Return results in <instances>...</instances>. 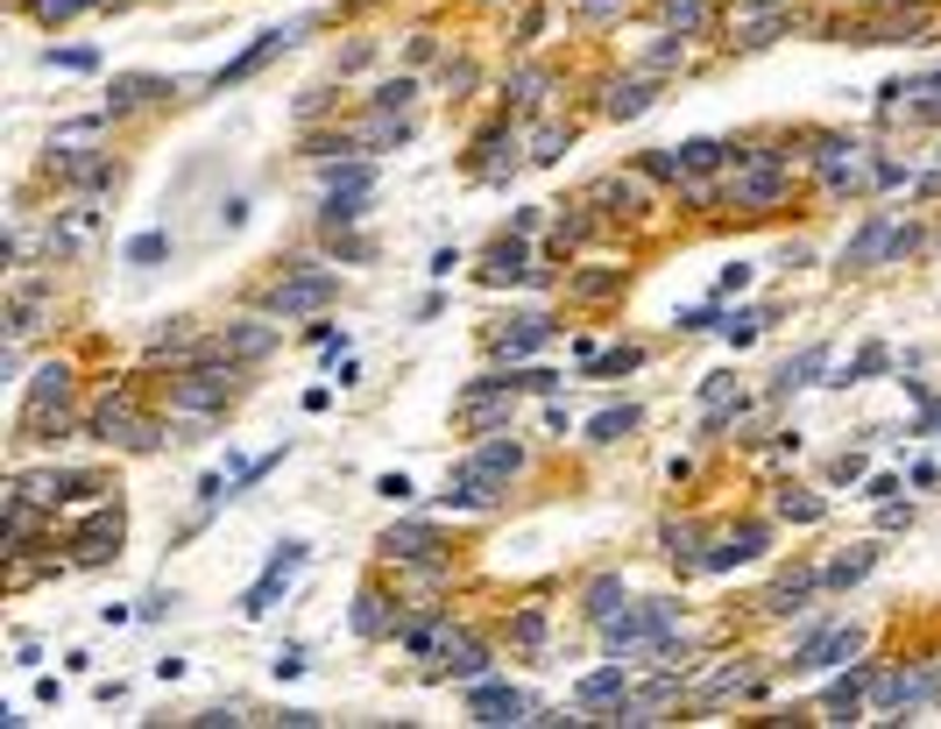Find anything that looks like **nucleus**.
<instances>
[{
  "label": "nucleus",
  "mask_w": 941,
  "mask_h": 729,
  "mask_svg": "<svg viewBox=\"0 0 941 729\" xmlns=\"http://www.w3.org/2000/svg\"><path fill=\"white\" fill-rule=\"evenodd\" d=\"M672 623H680V602H665V595H651V602H630L623 617L602 623V638L617 659H659V645L672 638Z\"/></svg>",
  "instance_id": "1"
},
{
  "label": "nucleus",
  "mask_w": 941,
  "mask_h": 729,
  "mask_svg": "<svg viewBox=\"0 0 941 729\" xmlns=\"http://www.w3.org/2000/svg\"><path fill=\"white\" fill-rule=\"evenodd\" d=\"M814 170H821V191H829V199H863V191L878 184L871 149L850 142V136H821L814 142Z\"/></svg>",
  "instance_id": "2"
},
{
  "label": "nucleus",
  "mask_w": 941,
  "mask_h": 729,
  "mask_svg": "<svg viewBox=\"0 0 941 729\" xmlns=\"http://www.w3.org/2000/svg\"><path fill=\"white\" fill-rule=\"evenodd\" d=\"M913 248H920V227H899L892 213H878L842 241V270H885V262H907Z\"/></svg>",
  "instance_id": "3"
},
{
  "label": "nucleus",
  "mask_w": 941,
  "mask_h": 729,
  "mask_svg": "<svg viewBox=\"0 0 941 729\" xmlns=\"http://www.w3.org/2000/svg\"><path fill=\"white\" fill-rule=\"evenodd\" d=\"M86 432L92 439H107V447H157V426L142 418V405H134V390H100L92 397V411H86Z\"/></svg>",
  "instance_id": "4"
},
{
  "label": "nucleus",
  "mask_w": 941,
  "mask_h": 729,
  "mask_svg": "<svg viewBox=\"0 0 941 729\" xmlns=\"http://www.w3.org/2000/svg\"><path fill=\"white\" fill-rule=\"evenodd\" d=\"M340 298V277H326V270H298L291 277H277L269 283V298H262V312L269 319H304V312H326V304Z\"/></svg>",
  "instance_id": "5"
},
{
  "label": "nucleus",
  "mask_w": 941,
  "mask_h": 729,
  "mask_svg": "<svg viewBox=\"0 0 941 729\" xmlns=\"http://www.w3.org/2000/svg\"><path fill=\"white\" fill-rule=\"evenodd\" d=\"M227 397H234V361H191L178 382V411H191V418L227 411Z\"/></svg>",
  "instance_id": "6"
},
{
  "label": "nucleus",
  "mask_w": 941,
  "mask_h": 729,
  "mask_svg": "<svg viewBox=\"0 0 941 729\" xmlns=\"http://www.w3.org/2000/svg\"><path fill=\"white\" fill-rule=\"evenodd\" d=\"M14 489L36 496L43 510H57V503H92L107 482L100 475H79V468H36V475H14Z\"/></svg>",
  "instance_id": "7"
},
{
  "label": "nucleus",
  "mask_w": 941,
  "mask_h": 729,
  "mask_svg": "<svg viewBox=\"0 0 941 729\" xmlns=\"http://www.w3.org/2000/svg\"><path fill=\"white\" fill-rule=\"evenodd\" d=\"M304 560H312V552H304L298 539H291V546H277V552H269V567H262V581H256V588H248V595H241V617H269V609H277V595H283V588H291V573H298Z\"/></svg>",
  "instance_id": "8"
},
{
  "label": "nucleus",
  "mask_w": 941,
  "mask_h": 729,
  "mask_svg": "<svg viewBox=\"0 0 941 729\" xmlns=\"http://www.w3.org/2000/svg\"><path fill=\"white\" fill-rule=\"evenodd\" d=\"M764 546H772V525H764V517H743L715 552H701V573H737V567H751Z\"/></svg>",
  "instance_id": "9"
},
{
  "label": "nucleus",
  "mask_w": 941,
  "mask_h": 729,
  "mask_svg": "<svg viewBox=\"0 0 941 729\" xmlns=\"http://www.w3.org/2000/svg\"><path fill=\"white\" fill-rule=\"evenodd\" d=\"M468 716H474V722H531V716H538V701L524 695V687L482 680V687H468Z\"/></svg>",
  "instance_id": "10"
},
{
  "label": "nucleus",
  "mask_w": 941,
  "mask_h": 729,
  "mask_svg": "<svg viewBox=\"0 0 941 729\" xmlns=\"http://www.w3.org/2000/svg\"><path fill=\"white\" fill-rule=\"evenodd\" d=\"M376 546H382V560H397V567H418V560H432V552H439V531L426 525V517H403V525H390V531H382Z\"/></svg>",
  "instance_id": "11"
},
{
  "label": "nucleus",
  "mask_w": 941,
  "mask_h": 729,
  "mask_svg": "<svg viewBox=\"0 0 941 729\" xmlns=\"http://www.w3.org/2000/svg\"><path fill=\"white\" fill-rule=\"evenodd\" d=\"M857 651H863V630H857V623H835V630H821V638L807 645L793 666H800V673H829V666H850Z\"/></svg>",
  "instance_id": "12"
},
{
  "label": "nucleus",
  "mask_w": 941,
  "mask_h": 729,
  "mask_svg": "<svg viewBox=\"0 0 941 729\" xmlns=\"http://www.w3.org/2000/svg\"><path fill=\"white\" fill-rule=\"evenodd\" d=\"M298 36H304V22H291V29H262V36H256V43H248V50L234 57V64H227V71H220V92H227V86H241V79H256V71L269 64V57H277V50H291V43H298Z\"/></svg>",
  "instance_id": "13"
},
{
  "label": "nucleus",
  "mask_w": 941,
  "mask_h": 729,
  "mask_svg": "<svg viewBox=\"0 0 941 729\" xmlns=\"http://www.w3.org/2000/svg\"><path fill=\"white\" fill-rule=\"evenodd\" d=\"M460 475H474V482H495V489H503L510 475H524V447H517V439H489V447H474L468 460H460Z\"/></svg>",
  "instance_id": "14"
},
{
  "label": "nucleus",
  "mask_w": 941,
  "mask_h": 729,
  "mask_svg": "<svg viewBox=\"0 0 941 729\" xmlns=\"http://www.w3.org/2000/svg\"><path fill=\"white\" fill-rule=\"evenodd\" d=\"M623 695H630V666L617 659V666H602V673H588L581 687H573V708H581V716H609Z\"/></svg>",
  "instance_id": "15"
},
{
  "label": "nucleus",
  "mask_w": 941,
  "mask_h": 729,
  "mask_svg": "<svg viewBox=\"0 0 941 729\" xmlns=\"http://www.w3.org/2000/svg\"><path fill=\"white\" fill-rule=\"evenodd\" d=\"M863 695H871V659H850V673H842L829 695H821V716H829V722H857Z\"/></svg>",
  "instance_id": "16"
},
{
  "label": "nucleus",
  "mask_w": 941,
  "mask_h": 729,
  "mask_svg": "<svg viewBox=\"0 0 941 729\" xmlns=\"http://www.w3.org/2000/svg\"><path fill=\"white\" fill-rule=\"evenodd\" d=\"M474 277H482L489 291H495V283H524V277H538V270H531V248H524V234H503V241L489 248V262H482Z\"/></svg>",
  "instance_id": "17"
},
{
  "label": "nucleus",
  "mask_w": 941,
  "mask_h": 729,
  "mask_svg": "<svg viewBox=\"0 0 941 729\" xmlns=\"http://www.w3.org/2000/svg\"><path fill=\"white\" fill-rule=\"evenodd\" d=\"M489 673V645H474V638H447V651H439V666H432V680H482Z\"/></svg>",
  "instance_id": "18"
},
{
  "label": "nucleus",
  "mask_w": 941,
  "mask_h": 729,
  "mask_svg": "<svg viewBox=\"0 0 941 729\" xmlns=\"http://www.w3.org/2000/svg\"><path fill=\"white\" fill-rule=\"evenodd\" d=\"M121 531H128V525H121V510H100V517H92V525L79 531V552H71V560H79V567L113 560V552H121Z\"/></svg>",
  "instance_id": "19"
},
{
  "label": "nucleus",
  "mask_w": 941,
  "mask_h": 729,
  "mask_svg": "<svg viewBox=\"0 0 941 729\" xmlns=\"http://www.w3.org/2000/svg\"><path fill=\"white\" fill-rule=\"evenodd\" d=\"M269 348H277V326H269V319H234L220 333V354L227 361H262Z\"/></svg>",
  "instance_id": "20"
},
{
  "label": "nucleus",
  "mask_w": 941,
  "mask_h": 729,
  "mask_svg": "<svg viewBox=\"0 0 941 729\" xmlns=\"http://www.w3.org/2000/svg\"><path fill=\"white\" fill-rule=\"evenodd\" d=\"M552 340V312H524L517 326H503V333H495V354L503 361H524L531 348H545Z\"/></svg>",
  "instance_id": "21"
},
{
  "label": "nucleus",
  "mask_w": 941,
  "mask_h": 729,
  "mask_svg": "<svg viewBox=\"0 0 941 729\" xmlns=\"http://www.w3.org/2000/svg\"><path fill=\"white\" fill-rule=\"evenodd\" d=\"M474 149H482V157H474V178H489V184H503V178H510V170H517V128H489V136H482V142H474Z\"/></svg>",
  "instance_id": "22"
},
{
  "label": "nucleus",
  "mask_w": 941,
  "mask_h": 729,
  "mask_svg": "<svg viewBox=\"0 0 941 729\" xmlns=\"http://www.w3.org/2000/svg\"><path fill=\"white\" fill-rule=\"evenodd\" d=\"M821 588H829V581H821L814 567H800V573H785V581H779L772 595H764V609H772V617H793V609H807Z\"/></svg>",
  "instance_id": "23"
},
{
  "label": "nucleus",
  "mask_w": 941,
  "mask_h": 729,
  "mask_svg": "<svg viewBox=\"0 0 941 729\" xmlns=\"http://www.w3.org/2000/svg\"><path fill=\"white\" fill-rule=\"evenodd\" d=\"M447 638H453V617H447V609L403 623V651H411V659H439V651H447Z\"/></svg>",
  "instance_id": "24"
},
{
  "label": "nucleus",
  "mask_w": 941,
  "mask_h": 729,
  "mask_svg": "<svg viewBox=\"0 0 941 729\" xmlns=\"http://www.w3.org/2000/svg\"><path fill=\"white\" fill-rule=\"evenodd\" d=\"M651 100H659V79H623V86H609L602 113H609V121H638Z\"/></svg>",
  "instance_id": "25"
},
{
  "label": "nucleus",
  "mask_w": 941,
  "mask_h": 729,
  "mask_svg": "<svg viewBox=\"0 0 941 729\" xmlns=\"http://www.w3.org/2000/svg\"><path fill=\"white\" fill-rule=\"evenodd\" d=\"M382 630H397V609L382 588H361L354 595V638H382Z\"/></svg>",
  "instance_id": "26"
},
{
  "label": "nucleus",
  "mask_w": 941,
  "mask_h": 729,
  "mask_svg": "<svg viewBox=\"0 0 941 729\" xmlns=\"http://www.w3.org/2000/svg\"><path fill=\"white\" fill-rule=\"evenodd\" d=\"M354 136H361V149H403V142H411V121H403V113H390V107H376Z\"/></svg>",
  "instance_id": "27"
},
{
  "label": "nucleus",
  "mask_w": 941,
  "mask_h": 729,
  "mask_svg": "<svg viewBox=\"0 0 941 729\" xmlns=\"http://www.w3.org/2000/svg\"><path fill=\"white\" fill-rule=\"evenodd\" d=\"M659 22L672 36H701L708 22H715V0H659Z\"/></svg>",
  "instance_id": "28"
},
{
  "label": "nucleus",
  "mask_w": 941,
  "mask_h": 729,
  "mask_svg": "<svg viewBox=\"0 0 941 729\" xmlns=\"http://www.w3.org/2000/svg\"><path fill=\"white\" fill-rule=\"evenodd\" d=\"M638 426H644V411H638V405H609V411H594L588 439H594V447H617V439H630Z\"/></svg>",
  "instance_id": "29"
},
{
  "label": "nucleus",
  "mask_w": 941,
  "mask_h": 729,
  "mask_svg": "<svg viewBox=\"0 0 941 729\" xmlns=\"http://www.w3.org/2000/svg\"><path fill=\"white\" fill-rule=\"evenodd\" d=\"M581 609H588V623H609V617H623V609H630V588L617 581V573H602V581H588V602Z\"/></svg>",
  "instance_id": "30"
},
{
  "label": "nucleus",
  "mask_w": 941,
  "mask_h": 729,
  "mask_svg": "<svg viewBox=\"0 0 941 729\" xmlns=\"http://www.w3.org/2000/svg\"><path fill=\"white\" fill-rule=\"evenodd\" d=\"M659 546H665L680 567H701V525H694V517H672V525H659Z\"/></svg>",
  "instance_id": "31"
},
{
  "label": "nucleus",
  "mask_w": 941,
  "mask_h": 729,
  "mask_svg": "<svg viewBox=\"0 0 941 729\" xmlns=\"http://www.w3.org/2000/svg\"><path fill=\"white\" fill-rule=\"evenodd\" d=\"M758 687H764V680H758V666H743V659H737V666H722L715 680H701V695H694V701H722V695H758Z\"/></svg>",
  "instance_id": "32"
},
{
  "label": "nucleus",
  "mask_w": 941,
  "mask_h": 729,
  "mask_svg": "<svg viewBox=\"0 0 941 729\" xmlns=\"http://www.w3.org/2000/svg\"><path fill=\"white\" fill-rule=\"evenodd\" d=\"M64 397H71V369H64V361H43V369H36V382H29V411L64 405Z\"/></svg>",
  "instance_id": "33"
},
{
  "label": "nucleus",
  "mask_w": 941,
  "mask_h": 729,
  "mask_svg": "<svg viewBox=\"0 0 941 729\" xmlns=\"http://www.w3.org/2000/svg\"><path fill=\"white\" fill-rule=\"evenodd\" d=\"M588 199H602V213H638L644 184L638 178H602V184H588Z\"/></svg>",
  "instance_id": "34"
},
{
  "label": "nucleus",
  "mask_w": 941,
  "mask_h": 729,
  "mask_svg": "<svg viewBox=\"0 0 941 729\" xmlns=\"http://www.w3.org/2000/svg\"><path fill=\"white\" fill-rule=\"evenodd\" d=\"M878 560H885V546H857V552H842V560L821 573V581H829V588H850V581H863V573H871Z\"/></svg>",
  "instance_id": "35"
},
{
  "label": "nucleus",
  "mask_w": 941,
  "mask_h": 729,
  "mask_svg": "<svg viewBox=\"0 0 941 729\" xmlns=\"http://www.w3.org/2000/svg\"><path fill=\"white\" fill-rule=\"evenodd\" d=\"M369 199H376V191H326L319 220H326V227H354L361 213H369Z\"/></svg>",
  "instance_id": "36"
},
{
  "label": "nucleus",
  "mask_w": 941,
  "mask_h": 729,
  "mask_svg": "<svg viewBox=\"0 0 941 729\" xmlns=\"http://www.w3.org/2000/svg\"><path fill=\"white\" fill-rule=\"evenodd\" d=\"M885 369H892V348H885V340H871V348H857V361L842 376H829V382H878Z\"/></svg>",
  "instance_id": "37"
},
{
  "label": "nucleus",
  "mask_w": 941,
  "mask_h": 729,
  "mask_svg": "<svg viewBox=\"0 0 941 729\" xmlns=\"http://www.w3.org/2000/svg\"><path fill=\"white\" fill-rule=\"evenodd\" d=\"M326 191H376V163H361V157L333 163V170H326Z\"/></svg>",
  "instance_id": "38"
},
{
  "label": "nucleus",
  "mask_w": 941,
  "mask_h": 729,
  "mask_svg": "<svg viewBox=\"0 0 941 729\" xmlns=\"http://www.w3.org/2000/svg\"><path fill=\"white\" fill-rule=\"evenodd\" d=\"M567 142H573V128H560V121L531 128V163H560V157H567Z\"/></svg>",
  "instance_id": "39"
},
{
  "label": "nucleus",
  "mask_w": 941,
  "mask_h": 729,
  "mask_svg": "<svg viewBox=\"0 0 941 729\" xmlns=\"http://www.w3.org/2000/svg\"><path fill=\"white\" fill-rule=\"evenodd\" d=\"M163 92H170L163 79H113V107L128 113V107H149V100H163Z\"/></svg>",
  "instance_id": "40"
},
{
  "label": "nucleus",
  "mask_w": 941,
  "mask_h": 729,
  "mask_svg": "<svg viewBox=\"0 0 941 729\" xmlns=\"http://www.w3.org/2000/svg\"><path fill=\"white\" fill-rule=\"evenodd\" d=\"M821 361H829V348H807L800 361H785V369H779V390H807V382L821 376Z\"/></svg>",
  "instance_id": "41"
},
{
  "label": "nucleus",
  "mask_w": 941,
  "mask_h": 729,
  "mask_svg": "<svg viewBox=\"0 0 941 729\" xmlns=\"http://www.w3.org/2000/svg\"><path fill=\"white\" fill-rule=\"evenodd\" d=\"M779 517H793V525H821V517H829V503H821V496H807V489H785V496H779Z\"/></svg>",
  "instance_id": "42"
},
{
  "label": "nucleus",
  "mask_w": 941,
  "mask_h": 729,
  "mask_svg": "<svg viewBox=\"0 0 941 729\" xmlns=\"http://www.w3.org/2000/svg\"><path fill=\"white\" fill-rule=\"evenodd\" d=\"M545 86H552L545 71H538V64H524V71L510 79V92H503V100H510V107H538V100H545Z\"/></svg>",
  "instance_id": "43"
},
{
  "label": "nucleus",
  "mask_w": 941,
  "mask_h": 729,
  "mask_svg": "<svg viewBox=\"0 0 941 729\" xmlns=\"http://www.w3.org/2000/svg\"><path fill=\"white\" fill-rule=\"evenodd\" d=\"M163 256H170V234H134V241H128V262H134V270H157Z\"/></svg>",
  "instance_id": "44"
},
{
  "label": "nucleus",
  "mask_w": 941,
  "mask_h": 729,
  "mask_svg": "<svg viewBox=\"0 0 941 729\" xmlns=\"http://www.w3.org/2000/svg\"><path fill=\"white\" fill-rule=\"evenodd\" d=\"M722 157H729V149H722V142H708V136H701V142H680V163H687V178H694V170H715Z\"/></svg>",
  "instance_id": "45"
},
{
  "label": "nucleus",
  "mask_w": 941,
  "mask_h": 729,
  "mask_svg": "<svg viewBox=\"0 0 941 729\" xmlns=\"http://www.w3.org/2000/svg\"><path fill=\"white\" fill-rule=\"evenodd\" d=\"M758 333H764V312H737V319H722V340H729V348H751Z\"/></svg>",
  "instance_id": "46"
},
{
  "label": "nucleus",
  "mask_w": 941,
  "mask_h": 729,
  "mask_svg": "<svg viewBox=\"0 0 941 729\" xmlns=\"http://www.w3.org/2000/svg\"><path fill=\"white\" fill-rule=\"evenodd\" d=\"M638 361H644V348H609V354L588 361V376H623V369H638Z\"/></svg>",
  "instance_id": "47"
},
{
  "label": "nucleus",
  "mask_w": 941,
  "mask_h": 729,
  "mask_svg": "<svg viewBox=\"0 0 941 729\" xmlns=\"http://www.w3.org/2000/svg\"><path fill=\"white\" fill-rule=\"evenodd\" d=\"M86 8H92V0H29V14H36V22H50V29L71 22V14H86Z\"/></svg>",
  "instance_id": "48"
},
{
  "label": "nucleus",
  "mask_w": 941,
  "mask_h": 729,
  "mask_svg": "<svg viewBox=\"0 0 941 729\" xmlns=\"http://www.w3.org/2000/svg\"><path fill=\"white\" fill-rule=\"evenodd\" d=\"M680 57H687V36H665V43H651V50H644V71H672Z\"/></svg>",
  "instance_id": "49"
},
{
  "label": "nucleus",
  "mask_w": 941,
  "mask_h": 729,
  "mask_svg": "<svg viewBox=\"0 0 941 729\" xmlns=\"http://www.w3.org/2000/svg\"><path fill=\"white\" fill-rule=\"evenodd\" d=\"M411 92H418V79H382V86H376V107L403 113V107H411Z\"/></svg>",
  "instance_id": "50"
},
{
  "label": "nucleus",
  "mask_w": 941,
  "mask_h": 729,
  "mask_svg": "<svg viewBox=\"0 0 941 729\" xmlns=\"http://www.w3.org/2000/svg\"><path fill=\"white\" fill-rule=\"evenodd\" d=\"M510 638L517 645H545V609H524V617L510 623Z\"/></svg>",
  "instance_id": "51"
},
{
  "label": "nucleus",
  "mask_w": 941,
  "mask_h": 729,
  "mask_svg": "<svg viewBox=\"0 0 941 729\" xmlns=\"http://www.w3.org/2000/svg\"><path fill=\"white\" fill-rule=\"evenodd\" d=\"M617 291V270H588V277H573V298H609Z\"/></svg>",
  "instance_id": "52"
},
{
  "label": "nucleus",
  "mask_w": 941,
  "mask_h": 729,
  "mask_svg": "<svg viewBox=\"0 0 941 729\" xmlns=\"http://www.w3.org/2000/svg\"><path fill=\"white\" fill-rule=\"evenodd\" d=\"M269 666H277V680H298V673H304V645H283Z\"/></svg>",
  "instance_id": "53"
},
{
  "label": "nucleus",
  "mask_w": 941,
  "mask_h": 729,
  "mask_svg": "<svg viewBox=\"0 0 941 729\" xmlns=\"http://www.w3.org/2000/svg\"><path fill=\"white\" fill-rule=\"evenodd\" d=\"M376 496H390V503H411V475H382Z\"/></svg>",
  "instance_id": "54"
},
{
  "label": "nucleus",
  "mask_w": 941,
  "mask_h": 729,
  "mask_svg": "<svg viewBox=\"0 0 941 729\" xmlns=\"http://www.w3.org/2000/svg\"><path fill=\"white\" fill-rule=\"evenodd\" d=\"M672 326H680V333H708V326H715V312H708V304H694V312H680Z\"/></svg>",
  "instance_id": "55"
},
{
  "label": "nucleus",
  "mask_w": 941,
  "mask_h": 729,
  "mask_svg": "<svg viewBox=\"0 0 941 729\" xmlns=\"http://www.w3.org/2000/svg\"><path fill=\"white\" fill-rule=\"evenodd\" d=\"M581 14L588 22H609V14H623V0H581Z\"/></svg>",
  "instance_id": "56"
},
{
  "label": "nucleus",
  "mask_w": 941,
  "mask_h": 729,
  "mask_svg": "<svg viewBox=\"0 0 941 729\" xmlns=\"http://www.w3.org/2000/svg\"><path fill=\"white\" fill-rule=\"evenodd\" d=\"M50 64H64V71H92L100 57H92V50H64V57H50Z\"/></svg>",
  "instance_id": "57"
},
{
  "label": "nucleus",
  "mask_w": 941,
  "mask_h": 729,
  "mask_svg": "<svg viewBox=\"0 0 941 729\" xmlns=\"http://www.w3.org/2000/svg\"><path fill=\"white\" fill-rule=\"evenodd\" d=\"M934 191H941V163L928 170V178H920V199H934Z\"/></svg>",
  "instance_id": "58"
}]
</instances>
